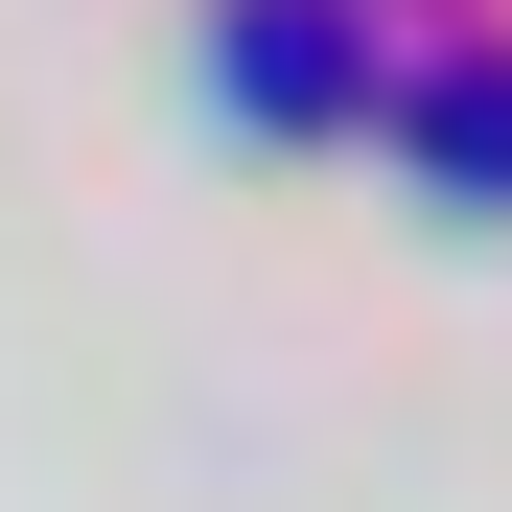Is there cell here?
Wrapping results in <instances>:
<instances>
[{"label": "cell", "mask_w": 512, "mask_h": 512, "mask_svg": "<svg viewBox=\"0 0 512 512\" xmlns=\"http://www.w3.org/2000/svg\"><path fill=\"white\" fill-rule=\"evenodd\" d=\"M210 94L256 140H326V117L396 94V24H373V0H210Z\"/></svg>", "instance_id": "6da1fadb"}, {"label": "cell", "mask_w": 512, "mask_h": 512, "mask_svg": "<svg viewBox=\"0 0 512 512\" xmlns=\"http://www.w3.org/2000/svg\"><path fill=\"white\" fill-rule=\"evenodd\" d=\"M373 117H396V163H419L443 210H512V24H419Z\"/></svg>", "instance_id": "7a4b0ae2"}]
</instances>
